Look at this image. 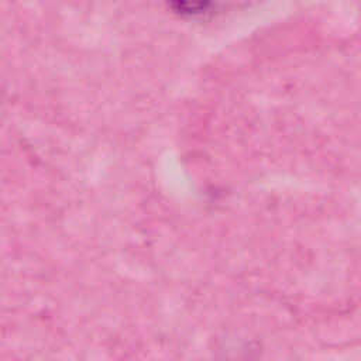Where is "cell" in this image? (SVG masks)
<instances>
[]
</instances>
